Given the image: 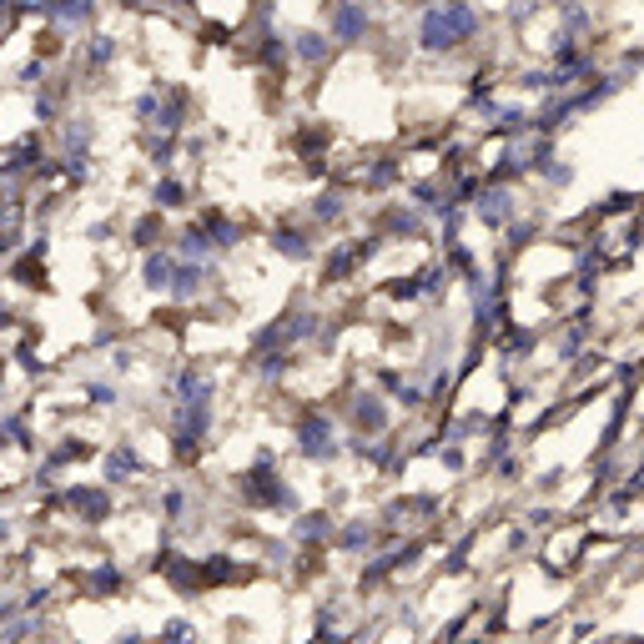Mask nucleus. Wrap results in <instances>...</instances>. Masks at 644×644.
Segmentation results:
<instances>
[{"label":"nucleus","mask_w":644,"mask_h":644,"mask_svg":"<svg viewBox=\"0 0 644 644\" xmlns=\"http://www.w3.org/2000/svg\"><path fill=\"white\" fill-rule=\"evenodd\" d=\"M172 272H177V257H172V252H156V247L146 252V262H141V282H146L152 292H166V287H172Z\"/></svg>","instance_id":"nucleus-13"},{"label":"nucleus","mask_w":644,"mask_h":644,"mask_svg":"<svg viewBox=\"0 0 644 644\" xmlns=\"http://www.w3.org/2000/svg\"><path fill=\"white\" fill-rule=\"evenodd\" d=\"M438 463L448 468V473H458V468H463L468 458H463V448H458V443H448V448H438Z\"/></svg>","instance_id":"nucleus-25"},{"label":"nucleus","mask_w":644,"mask_h":644,"mask_svg":"<svg viewBox=\"0 0 644 644\" xmlns=\"http://www.w3.org/2000/svg\"><path fill=\"white\" fill-rule=\"evenodd\" d=\"M428 232V222H423V212L418 207H393L388 216H383V237H408V242H418Z\"/></svg>","instance_id":"nucleus-11"},{"label":"nucleus","mask_w":644,"mask_h":644,"mask_svg":"<svg viewBox=\"0 0 644 644\" xmlns=\"http://www.w3.org/2000/svg\"><path fill=\"white\" fill-rule=\"evenodd\" d=\"M534 348H539V332H534V328H504V357H508V363L529 357Z\"/></svg>","instance_id":"nucleus-16"},{"label":"nucleus","mask_w":644,"mask_h":644,"mask_svg":"<svg viewBox=\"0 0 644 644\" xmlns=\"http://www.w3.org/2000/svg\"><path fill=\"white\" fill-rule=\"evenodd\" d=\"M116 51H121V40L116 36H91L86 40V66H111Z\"/></svg>","instance_id":"nucleus-19"},{"label":"nucleus","mask_w":644,"mask_h":644,"mask_svg":"<svg viewBox=\"0 0 644 644\" xmlns=\"http://www.w3.org/2000/svg\"><path fill=\"white\" fill-rule=\"evenodd\" d=\"M332 534H338V524H332L328 508H317V514H303L297 524H292V539L307 543V549H322V543H332Z\"/></svg>","instance_id":"nucleus-9"},{"label":"nucleus","mask_w":644,"mask_h":644,"mask_svg":"<svg viewBox=\"0 0 644 644\" xmlns=\"http://www.w3.org/2000/svg\"><path fill=\"white\" fill-rule=\"evenodd\" d=\"M287 46H292V56H297L303 66H313V71H322V66L332 61V36L328 31H297Z\"/></svg>","instance_id":"nucleus-6"},{"label":"nucleus","mask_w":644,"mask_h":644,"mask_svg":"<svg viewBox=\"0 0 644 644\" xmlns=\"http://www.w3.org/2000/svg\"><path fill=\"white\" fill-rule=\"evenodd\" d=\"M388 297H398V303H418V297H423V287H418V278H398L388 287Z\"/></svg>","instance_id":"nucleus-23"},{"label":"nucleus","mask_w":644,"mask_h":644,"mask_svg":"<svg viewBox=\"0 0 644 644\" xmlns=\"http://www.w3.org/2000/svg\"><path fill=\"white\" fill-rule=\"evenodd\" d=\"M524 524H529V529H549V524H554V514H549V508H529V518H524Z\"/></svg>","instance_id":"nucleus-26"},{"label":"nucleus","mask_w":644,"mask_h":644,"mask_svg":"<svg viewBox=\"0 0 644 644\" xmlns=\"http://www.w3.org/2000/svg\"><path fill=\"white\" fill-rule=\"evenodd\" d=\"M146 468V458H141L137 443H116L111 454H106V483H131Z\"/></svg>","instance_id":"nucleus-8"},{"label":"nucleus","mask_w":644,"mask_h":644,"mask_svg":"<svg viewBox=\"0 0 644 644\" xmlns=\"http://www.w3.org/2000/svg\"><path fill=\"white\" fill-rule=\"evenodd\" d=\"M559 31L564 36H589L594 31V11L579 5V0H559Z\"/></svg>","instance_id":"nucleus-15"},{"label":"nucleus","mask_w":644,"mask_h":644,"mask_svg":"<svg viewBox=\"0 0 644 644\" xmlns=\"http://www.w3.org/2000/svg\"><path fill=\"white\" fill-rule=\"evenodd\" d=\"M307 212H313V222L332 227V222H342V216H348V191H342V187H322V191L313 197V207H307Z\"/></svg>","instance_id":"nucleus-12"},{"label":"nucleus","mask_w":644,"mask_h":644,"mask_svg":"<svg viewBox=\"0 0 644 644\" xmlns=\"http://www.w3.org/2000/svg\"><path fill=\"white\" fill-rule=\"evenodd\" d=\"M518 91H529V96H549L554 91V71H543V66H529V71H518L514 76Z\"/></svg>","instance_id":"nucleus-18"},{"label":"nucleus","mask_w":644,"mask_h":644,"mask_svg":"<svg viewBox=\"0 0 644 644\" xmlns=\"http://www.w3.org/2000/svg\"><path fill=\"white\" fill-rule=\"evenodd\" d=\"M483 31V11L479 5H468V0H433L423 5V21H418V46L428 56H448L458 46Z\"/></svg>","instance_id":"nucleus-1"},{"label":"nucleus","mask_w":644,"mask_h":644,"mask_svg":"<svg viewBox=\"0 0 644 644\" xmlns=\"http://www.w3.org/2000/svg\"><path fill=\"white\" fill-rule=\"evenodd\" d=\"M468 216L483 222L489 232H504L508 222L518 216V197H514V181H483L473 191V202H468Z\"/></svg>","instance_id":"nucleus-2"},{"label":"nucleus","mask_w":644,"mask_h":644,"mask_svg":"<svg viewBox=\"0 0 644 644\" xmlns=\"http://www.w3.org/2000/svg\"><path fill=\"white\" fill-rule=\"evenodd\" d=\"M162 634H172V640H187L191 624H187V619H172V624H162Z\"/></svg>","instance_id":"nucleus-27"},{"label":"nucleus","mask_w":644,"mask_h":644,"mask_svg":"<svg viewBox=\"0 0 644 644\" xmlns=\"http://www.w3.org/2000/svg\"><path fill=\"white\" fill-rule=\"evenodd\" d=\"M162 212H152V216H141V222H137V227H131V242H137V247H141V252H152V247H156V237H162Z\"/></svg>","instance_id":"nucleus-20"},{"label":"nucleus","mask_w":644,"mask_h":644,"mask_svg":"<svg viewBox=\"0 0 644 644\" xmlns=\"http://www.w3.org/2000/svg\"><path fill=\"white\" fill-rule=\"evenodd\" d=\"M367 31H373V11H367L363 0H338L332 5V21H328L332 46H363Z\"/></svg>","instance_id":"nucleus-4"},{"label":"nucleus","mask_w":644,"mask_h":644,"mask_svg":"<svg viewBox=\"0 0 644 644\" xmlns=\"http://www.w3.org/2000/svg\"><path fill=\"white\" fill-rule=\"evenodd\" d=\"M348 418H353V428L363 433V438H378L383 428H388V403H383L378 393H357L353 408H348Z\"/></svg>","instance_id":"nucleus-5"},{"label":"nucleus","mask_w":644,"mask_h":644,"mask_svg":"<svg viewBox=\"0 0 644 644\" xmlns=\"http://www.w3.org/2000/svg\"><path fill=\"white\" fill-rule=\"evenodd\" d=\"M539 177L549 181V187H569V181H574V166H564V162L554 156V162H543V166H539Z\"/></svg>","instance_id":"nucleus-22"},{"label":"nucleus","mask_w":644,"mask_h":644,"mask_svg":"<svg viewBox=\"0 0 644 644\" xmlns=\"http://www.w3.org/2000/svg\"><path fill=\"white\" fill-rule=\"evenodd\" d=\"M473 539H479V534H463V539L448 549V559H443V569H448V574H463V569H468V549H473Z\"/></svg>","instance_id":"nucleus-21"},{"label":"nucleus","mask_w":644,"mask_h":644,"mask_svg":"<svg viewBox=\"0 0 644 644\" xmlns=\"http://www.w3.org/2000/svg\"><path fill=\"white\" fill-rule=\"evenodd\" d=\"M272 252L287 257V262H313L317 242H313V232H303V227H278L272 232Z\"/></svg>","instance_id":"nucleus-7"},{"label":"nucleus","mask_w":644,"mask_h":644,"mask_svg":"<svg viewBox=\"0 0 644 644\" xmlns=\"http://www.w3.org/2000/svg\"><path fill=\"white\" fill-rule=\"evenodd\" d=\"M292 438H297V454L313 458V463H332V458L342 454L338 438H332V418H328V413H317V408H307V413L297 418Z\"/></svg>","instance_id":"nucleus-3"},{"label":"nucleus","mask_w":644,"mask_h":644,"mask_svg":"<svg viewBox=\"0 0 644 644\" xmlns=\"http://www.w3.org/2000/svg\"><path fill=\"white\" fill-rule=\"evenodd\" d=\"M332 543H338L342 554H373V549H378V529L363 524V518H353V524H342V529L332 534Z\"/></svg>","instance_id":"nucleus-10"},{"label":"nucleus","mask_w":644,"mask_h":644,"mask_svg":"<svg viewBox=\"0 0 644 644\" xmlns=\"http://www.w3.org/2000/svg\"><path fill=\"white\" fill-rule=\"evenodd\" d=\"M398 177H403V162H393V156H378V162H367V166H363V177H357V181H363V191H388Z\"/></svg>","instance_id":"nucleus-14"},{"label":"nucleus","mask_w":644,"mask_h":644,"mask_svg":"<svg viewBox=\"0 0 644 644\" xmlns=\"http://www.w3.org/2000/svg\"><path fill=\"white\" fill-rule=\"evenodd\" d=\"M152 202H156V212H177V207H187V187L177 177H162L152 187Z\"/></svg>","instance_id":"nucleus-17"},{"label":"nucleus","mask_w":644,"mask_h":644,"mask_svg":"<svg viewBox=\"0 0 644 644\" xmlns=\"http://www.w3.org/2000/svg\"><path fill=\"white\" fill-rule=\"evenodd\" d=\"M86 398L96 408H111L116 403V388H111V383H86Z\"/></svg>","instance_id":"nucleus-24"}]
</instances>
